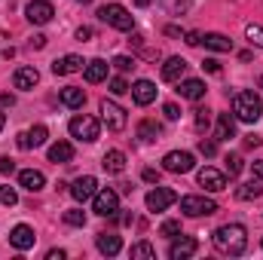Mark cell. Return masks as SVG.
Instances as JSON below:
<instances>
[{
  "label": "cell",
  "instance_id": "8",
  "mask_svg": "<svg viewBox=\"0 0 263 260\" xmlns=\"http://www.w3.org/2000/svg\"><path fill=\"white\" fill-rule=\"evenodd\" d=\"M92 202H95V214H101V217H114L117 211H120V193L117 190H98V193L92 196Z\"/></svg>",
  "mask_w": 263,
  "mask_h": 260
},
{
  "label": "cell",
  "instance_id": "18",
  "mask_svg": "<svg viewBox=\"0 0 263 260\" xmlns=\"http://www.w3.org/2000/svg\"><path fill=\"white\" fill-rule=\"evenodd\" d=\"M184 73H187V62H184L181 55H175V59H168V62L162 65V80H165V83H181Z\"/></svg>",
  "mask_w": 263,
  "mask_h": 260
},
{
  "label": "cell",
  "instance_id": "2",
  "mask_svg": "<svg viewBox=\"0 0 263 260\" xmlns=\"http://www.w3.org/2000/svg\"><path fill=\"white\" fill-rule=\"evenodd\" d=\"M233 114H236V120H242V123H257V120L263 117L260 95L251 92V89L236 92V98H233Z\"/></svg>",
  "mask_w": 263,
  "mask_h": 260
},
{
  "label": "cell",
  "instance_id": "10",
  "mask_svg": "<svg viewBox=\"0 0 263 260\" xmlns=\"http://www.w3.org/2000/svg\"><path fill=\"white\" fill-rule=\"evenodd\" d=\"M199 187H205L208 193H220V190H227V175L205 165V169H199Z\"/></svg>",
  "mask_w": 263,
  "mask_h": 260
},
{
  "label": "cell",
  "instance_id": "5",
  "mask_svg": "<svg viewBox=\"0 0 263 260\" xmlns=\"http://www.w3.org/2000/svg\"><path fill=\"white\" fill-rule=\"evenodd\" d=\"M181 211L187 214V217H208V214H214L217 211V202L214 199H208V196H184L181 199Z\"/></svg>",
  "mask_w": 263,
  "mask_h": 260
},
{
  "label": "cell",
  "instance_id": "52",
  "mask_svg": "<svg viewBox=\"0 0 263 260\" xmlns=\"http://www.w3.org/2000/svg\"><path fill=\"white\" fill-rule=\"evenodd\" d=\"M3 126H6V114L0 110V132H3Z\"/></svg>",
  "mask_w": 263,
  "mask_h": 260
},
{
  "label": "cell",
  "instance_id": "50",
  "mask_svg": "<svg viewBox=\"0 0 263 260\" xmlns=\"http://www.w3.org/2000/svg\"><path fill=\"white\" fill-rule=\"evenodd\" d=\"M46 260H65V251H62V248H59V251H49Z\"/></svg>",
  "mask_w": 263,
  "mask_h": 260
},
{
  "label": "cell",
  "instance_id": "33",
  "mask_svg": "<svg viewBox=\"0 0 263 260\" xmlns=\"http://www.w3.org/2000/svg\"><path fill=\"white\" fill-rule=\"evenodd\" d=\"M245 37L251 40V46H260L263 49V28L260 25H248V28H245Z\"/></svg>",
  "mask_w": 263,
  "mask_h": 260
},
{
  "label": "cell",
  "instance_id": "9",
  "mask_svg": "<svg viewBox=\"0 0 263 260\" xmlns=\"http://www.w3.org/2000/svg\"><path fill=\"white\" fill-rule=\"evenodd\" d=\"M25 12H28V22H31V25H49L52 15H55V9H52L49 0H31Z\"/></svg>",
  "mask_w": 263,
  "mask_h": 260
},
{
  "label": "cell",
  "instance_id": "4",
  "mask_svg": "<svg viewBox=\"0 0 263 260\" xmlns=\"http://www.w3.org/2000/svg\"><path fill=\"white\" fill-rule=\"evenodd\" d=\"M162 169H165V172H172V175H187V172H193V169H196V156H193V153H187V150H172V153H165Z\"/></svg>",
  "mask_w": 263,
  "mask_h": 260
},
{
  "label": "cell",
  "instance_id": "30",
  "mask_svg": "<svg viewBox=\"0 0 263 260\" xmlns=\"http://www.w3.org/2000/svg\"><path fill=\"white\" fill-rule=\"evenodd\" d=\"M129 254H132V260H153L156 257V248H153L150 242H135Z\"/></svg>",
  "mask_w": 263,
  "mask_h": 260
},
{
  "label": "cell",
  "instance_id": "3",
  "mask_svg": "<svg viewBox=\"0 0 263 260\" xmlns=\"http://www.w3.org/2000/svg\"><path fill=\"white\" fill-rule=\"evenodd\" d=\"M98 18H101L104 25L117 28V31H132V28H135V15H132L123 3H104V6L98 9Z\"/></svg>",
  "mask_w": 263,
  "mask_h": 260
},
{
  "label": "cell",
  "instance_id": "49",
  "mask_svg": "<svg viewBox=\"0 0 263 260\" xmlns=\"http://www.w3.org/2000/svg\"><path fill=\"white\" fill-rule=\"evenodd\" d=\"M251 172H254V178L263 181V162H251Z\"/></svg>",
  "mask_w": 263,
  "mask_h": 260
},
{
  "label": "cell",
  "instance_id": "31",
  "mask_svg": "<svg viewBox=\"0 0 263 260\" xmlns=\"http://www.w3.org/2000/svg\"><path fill=\"white\" fill-rule=\"evenodd\" d=\"M260 193H263V190L254 184V181H251V184H242V187L236 190V199H242V202H251V199H257Z\"/></svg>",
  "mask_w": 263,
  "mask_h": 260
},
{
  "label": "cell",
  "instance_id": "51",
  "mask_svg": "<svg viewBox=\"0 0 263 260\" xmlns=\"http://www.w3.org/2000/svg\"><path fill=\"white\" fill-rule=\"evenodd\" d=\"M12 101H15V98H12V95H6V92H3V95H0V104H6V107H12Z\"/></svg>",
  "mask_w": 263,
  "mask_h": 260
},
{
  "label": "cell",
  "instance_id": "6",
  "mask_svg": "<svg viewBox=\"0 0 263 260\" xmlns=\"http://www.w3.org/2000/svg\"><path fill=\"white\" fill-rule=\"evenodd\" d=\"M70 135H73L77 141H86V144L98 141V120H95V117H86V114L73 117V120H70Z\"/></svg>",
  "mask_w": 263,
  "mask_h": 260
},
{
  "label": "cell",
  "instance_id": "19",
  "mask_svg": "<svg viewBox=\"0 0 263 260\" xmlns=\"http://www.w3.org/2000/svg\"><path fill=\"white\" fill-rule=\"evenodd\" d=\"M18 184H22L25 190H31V193H40V190L46 187V178H43V172H37V169H25V172H18Z\"/></svg>",
  "mask_w": 263,
  "mask_h": 260
},
{
  "label": "cell",
  "instance_id": "28",
  "mask_svg": "<svg viewBox=\"0 0 263 260\" xmlns=\"http://www.w3.org/2000/svg\"><path fill=\"white\" fill-rule=\"evenodd\" d=\"M236 135V120L230 114H220L217 117V141H230Z\"/></svg>",
  "mask_w": 263,
  "mask_h": 260
},
{
  "label": "cell",
  "instance_id": "26",
  "mask_svg": "<svg viewBox=\"0 0 263 260\" xmlns=\"http://www.w3.org/2000/svg\"><path fill=\"white\" fill-rule=\"evenodd\" d=\"M73 159V147L67 141H55L49 147V162H70Z\"/></svg>",
  "mask_w": 263,
  "mask_h": 260
},
{
  "label": "cell",
  "instance_id": "29",
  "mask_svg": "<svg viewBox=\"0 0 263 260\" xmlns=\"http://www.w3.org/2000/svg\"><path fill=\"white\" fill-rule=\"evenodd\" d=\"M159 132H162V126H159L156 120H144V123L138 126V138H141V141H156Z\"/></svg>",
  "mask_w": 263,
  "mask_h": 260
},
{
  "label": "cell",
  "instance_id": "38",
  "mask_svg": "<svg viewBox=\"0 0 263 260\" xmlns=\"http://www.w3.org/2000/svg\"><path fill=\"white\" fill-rule=\"evenodd\" d=\"M114 67L126 73V70H132V67H135V59H129V55H117V59H114Z\"/></svg>",
  "mask_w": 263,
  "mask_h": 260
},
{
  "label": "cell",
  "instance_id": "39",
  "mask_svg": "<svg viewBox=\"0 0 263 260\" xmlns=\"http://www.w3.org/2000/svg\"><path fill=\"white\" fill-rule=\"evenodd\" d=\"M208 123H211L208 110H202V107H199V110H196V129H199V132H205V129H208Z\"/></svg>",
  "mask_w": 263,
  "mask_h": 260
},
{
  "label": "cell",
  "instance_id": "36",
  "mask_svg": "<svg viewBox=\"0 0 263 260\" xmlns=\"http://www.w3.org/2000/svg\"><path fill=\"white\" fill-rule=\"evenodd\" d=\"M0 202H3L6 208H12V205L18 202V193H15L12 187H0Z\"/></svg>",
  "mask_w": 263,
  "mask_h": 260
},
{
  "label": "cell",
  "instance_id": "22",
  "mask_svg": "<svg viewBox=\"0 0 263 260\" xmlns=\"http://www.w3.org/2000/svg\"><path fill=\"white\" fill-rule=\"evenodd\" d=\"M77 70H83V59L80 55H65V59L52 62V73L55 77H67V73H77Z\"/></svg>",
  "mask_w": 263,
  "mask_h": 260
},
{
  "label": "cell",
  "instance_id": "14",
  "mask_svg": "<svg viewBox=\"0 0 263 260\" xmlns=\"http://www.w3.org/2000/svg\"><path fill=\"white\" fill-rule=\"evenodd\" d=\"M34 230L28 227V224H18V227H12V233H9V245L12 248H18V251H28V248H34Z\"/></svg>",
  "mask_w": 263,
  "mask_h": 260
},
{
  "label": "cell",
  "instance_id": "20",
  "mask_svg": "<svg viewBox=\"0 0 263 260\" xmlns=\"http://www.w3.org/2000/svg\"><path fill=\"white\" fill-rule=\"evenodd\" d=\"M95 245H98V251H101V254H107V257H114V254H120V251H123V239H120L117 233H98Z\"/></svg>",
  "mask_w": 263,
  "mask_h": 260
},
{
  "label": "cell",
  "instance_id": "27",
  "mask_svg": "<svg viewBox=\"0 0 263 260\" xmlns=\"http://www.w3.org/2000/svg\"><path fill=\"white\" fill-rule=\"evenodd\" d=\"M62 104H67V107H83L86 104V92L77 89V86H67V89H62Z\"/></svg>",
  "mask_w": 263,
  "mask_h": 260
},
{
  "label": "cell",
  "instance_id": "35",
  "mask_svg": "<svg viewBox=\"0 0 263 260\" xmlns=\"http://www.w3.org/2000/svg\"><path fill=\"white\" fill-rule=\"evenodd\" d=\"M227 172H230V178H236V175L242 172V156H239V153L227 156Z\"/></svg>",
  "mask_w": 263,
  "mask_h": 260
},
{
  "label": "cell",
  "instance_id": "21",
  "mask_svg": "<svg viewBox=\"0 0 263 260\" xmlns=\"http://www.w3.org/2000/svg\"><path fill=\"white\" fill-rule=\"evenodd\" d=\"M101 165H104L107 175H123L126 172V153L123 150H107L104 159H101Z\"/></svg>",
  "mask_w": 263,
  "mask_h": 260
},
{
  "label": "cell",
  "instance_id": "15",
  "mask_svg": "<svg viewBox=\"0 0 263 260\" xmlns=\"http://www.w3.org/2000/svg\"><path fill=\"white\" fill-rule=\"evenodd\" d=\"M199 251V242L196 239H190V236H175V242H172V248H168V257L172 260H184V257H193Z\"/></svg>",
  "mask_w": 263,
  "mask_h": 260
},
{
  "label": "cell",
  "instance_id": "11",
  "mask_svg": "<svg viewBox=\"0 0 263 260\" xmlns=\"http://www.w3.org/2000/svg\"><path fill=\"white\" fill-rule=\"evenodd\" d=\"M144 202H147V208H150V211H165L168 205H175V202H178V193H175V190H168V187H156V190H150V193H147Z\"/></svg>",
  "mask_w": 263,
  "mask_h": 260
},
{
  "label": "cell",
  "instance_id": "43",
  "mask_svg": "<svg viewBox=\"0 0 263 260\" xmlns=\"http://www.w3.org/2000/svg\"><path fill=\"white\" fill-rule=\"evenodd\" d=\"M202 67H205L208 73H220V65H217L214 59H205V62H202Z\"/></svg>",
  "mask_w": 263,
  "mask_h": 260
},
{
  "label": "cell",
  "instance_id": "44",
  "mask_svg": "<svg viewBox=\"0 0 263 260\" xmlns=\"http://www.w3.org/2000/svg\"><path fill=\"white\" fill-rule=\"evenodd\" d=\"M144 181H147V184H156V181H159V172H153V169H144Z\"/></svg>",
  "mask_w": 263,
  "mask_h": 260
},
{
  "label": "cell",
  "instance_id": "34",
  "mask_svg": "<svg viewBox=\"0 0 263 260\" xmlns=\"http://www.w3.org/2000/svg\"><path fill=\"white\" fill-rule=\"evenodd\" d=\"M159 236H165V239H175V236H181V224H178V220H165V224L159 227Z\"/></svg>",
  "mask_w": 263,
  "mask_h": 260
},
{
  "label": "cell",
  "instance_id": "16",
  "mask_svg": "<svg viewBox=\"0 0 263 260\" xmlns=\"http://www.w3.org/2000/svg\"><path fill=\"white\" fill-rule=\"evenodd\" d=\"M46 126H34V129L22 132L18 138H15V144L22 147V150H31V147H40V144H46Z\"/></svg>",
  "mask_w": 263,
  "mask_h": 260
},
{
  "label": "cell",
  "instance_id": "7",
  "mask_svg": "<svg viewBox=\"0 0 263 260\" xmlns=\"http://www.w3.org/2000/svg\"><path fill=\"white\" fill-rule=\"evenodd\" d=\"M101 120H104V126L110 132H123L126 129V123H129V117H126V110L117 104V101H101Z\"/></svg>",
  "mask_w": 263,
  "mask_h": 260
},
{
  "label": "cell",
  "instance_id": "25",
  "mask_svg": "<svg viewBox=\"0 0 263 260\" xmlns=\"http://www.w3.org/2000/svg\"><path fill=\"white\" fill-rule=\"evenodd\" d=\"M202 43L208 46V49H214V52H230L233 49V40L230 37H223V34H202Z\"/></svg>",
  "mask_w": 263,
  "mask_h": 260
},
{
  "label": "cell",
  "instance_id": "46",
  "mask_svg": "<svg viewBox=\"0 0 263 260\" xmlns=\"http://www.w3.org/2000/svg\"><path fill=\"white\" fill-rule=\"evenodd\" d=\"M31 46H34V49H43V46H46V37H43V34H37V37L31 40Z\"/></svg>",
  "mask_w": 263,
  "mask_h": 260
},
{
  "label": "cell",
  "instance_id": "32",
  "mask_svg": "<svg viewBox=\"0 0 263 260\" xmlns=\"http://www.w3.org/2000/svg\"><path fill=\"white\" fill-rule=\"evenodd\" d=\"M65 224L67 227H83V224H86V211H80V208H67L65 211Z\"/></svg>",
  "mask_w": 263,
  "mask_h": 260
},
{
  "label": "cell",
  "instance_id": "12",
  "mask_svg": "<svg viewBox=\"0 0 263 260\" xmlns=\"http://www.w3.org/2000/svg\"><path fill=\"white\" fill-rule=\"evenodd\" d=\"M95 193H98V181H95L92 175H83V178H77V181L70 184V196H73L77 202H89Z\"/></svg>",
  "mask_w": 263,
  "mask_h": 260
},
{
  "label": "cell",
  "instance_id": "40",
  "mask_svg": "<svg viewBox=\"0 0 263 260\" xmlns=\"http://www.w3.org/2000/svg\"><path fill=\"white\" fill-rule=\"evenodd\" d=\"M199 150H202L205 156H214V153H217V144H214V141H205V138H202V141H199Z\"/></svg>",
  "mask_w": 263,
  "mask_h": 260
},
{
  "label": "cell",
  "instance_id": "47",
  "mask_svg": "<svg viewBox=\"0 0 263 260\" xmlns=\"http://www.w3.org/2000/svg\"><path fill=\"white\" fill-rule=\"evenodd\" d=\"M89 37H92V28H80L77 31V40H89Z\"/></svg>",
  "mask_w": 263,
  "mask_h": 260
},
{
  "label": "cell",
  "instance_id": "1",
  "mask_svg": "<svg viewBox=\"0 0 263 260\" xmlns=\"http://www.w3.org/2000/svg\"><path fill=\"white\" fill-rule=\"evenodd\" d=\"M211 239H214V248L220 254H230V257H239L248 248V230L242 224H223V227L214 230Z\"/></svg>",
  "mask_w": 263,
  "mask_h": 260
},
{
  "label": "cell",
  "instance_id": "17",
  "mask_svg": "<svg viewBox=\"0 0 263 260\" xmlns=\"http://www.w3.org/2000/svg\"><path fill=\"white\" fill-rule=\"evenodd\" d=\"M132 98H135L141 107H147V104L156 101V86H153L150 80H138V83L132 86Z\"/></svg>",
  "mask_w": 263,
  "mask_h": 260
},
{
  "label": "cell",
  "instance_id": "13",
  "mask_svg": "<svg viewBox=\"0 0 263 260\" xmlns=\"http://www.w3.org/2000/svg\"><path fill=\"white\" fill-rule=\"evenodd\" d=\"M37 83H40V73H37V67H31V65L15 67V73H12V86H15V89H22V92H31Z\"/></svg>",
  "mask_w": 263,
  "mask_h": 260
},
{
  "label": "cell",
  "instance_id": "53",
  "mask_svg": "<svg viewBox=\"0 0 263 260\" xmlns=\"http://www.w3.org/2000/svg\"><path fill=\"white\" fill-rule=\"evenodd\" d=\"M77 3H92V0H77Z\"/></svg>",
  "mask_w": 263,
  "mask_h": 260
},
{
  "label": "cell",
  "instance_id": "24",
  "mask_svg": "<svg viewBox=\"0 0 263 260\" xmlns=\"http://www.w3.org/2000/svg\"><path fill=\"white\" fill-rule=\"evenodd\" d=\"M187 101H199L205 98V83L202 80H181V89H178Z\"/></svg>",
  "mask_w": 263,
  "mask_h": 260
},
{
  "label": "cell",
  "instance_id": "23",
  "mask_svg": "<svg viewBox=\"0 0 263 260\" xmlns=\"http://www.w3.org/2000/svg\"><path fill=\"white\" fill-rule=\"evenodd\" d=\"M107 62L104 59H92L86 70H83V77H86V83H101V80H107Z\"/></svg>",
  "mask_w": 263,
  "mask_h": 260
},
{
  "label": "cell",
  "instance_id": "48",
  "mask_svg": "<svg viewBox=\"0 0 263 260\" xmlns=\"http://www.w3.org/2000/svg\"><path fill=\"white\" fill-rule=\"evenodd\" d=\"M245 147H260V138H257V135H248V138H245Z\"/></svg>",
  "mask_w": 263,
  "mask_h": 260
},
{
  "label": "cell",
  "instance_id": "45",
  "mask_svg": "<svg viewBox=\"0 0 263 260\" xmlns=\"http://www.w3.org/2000/svg\"><path fill=\"white\" fill-rule=\"evenodd\" d=\"M187 43H190V46H199V43H202V34H199V31H190V34H187Z\"/></svg>",
  "mask_w": 263,
  "mask_h": 260
},
{
  "label": "cell",
  "instance_id": "41",
  "mask_svg": "<svg viewBox=\"0 0 263 260\" xmlns=\"http://www.w3.org/2000/svg\"><path fill=\"white\" fill-rule=\"evenodd\" d=\"M15 172V162L9 156H0V175H12Z\"/></svg>",
  "mask_w": 263,
  "mask_h": 260
},
{
  "label": "cell",
  "instance_id": "37",
  "mask_svg": "<svg viewBox=\"0 0 263 260\" xmlns=\"http://www.w3.org/2000/svg\"><path fill=\"white\" fill-rule=\"evenodd\" d=\"M110 92H114V95H126V92H129V83H126L123 77H114V80H110Z\"/></svg>",
  "mask_w": 263,
  "mask_h": 260
},
{
  "label": "cell",
  "instance_id": "42",
  "mask_svg": "<svg viewBox=\"0 0 263 260\" xmlns=\"http://www.w3.org/2000/svg\"><path fill=\"white\" fill-rule=\"evenodd\" d=\"M162 114H165V120H178V117H181V107H178V104H165Z\"/></svg>",
  "mask_w": 263,
  "mask_h": 260
}]
</instances>
